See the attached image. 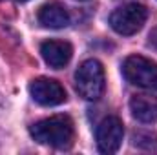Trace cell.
Returning <instances> with one entry per match:
<instances>
[{
  "instance_id": "cell-10",
  "label": "cell",
  "mask_w": 157,
  "mask_h": 155,
  "mask_svg": "<svg viewBox=\"0 0 157 155\" xmlns=\"http://www.w3.org/2000/svg\"><path fill=\"white\" fill-rule=\"evenodd\" d=\"M135 146H141L144 150H157V135L150 133V131H139L133 135Z\"/></svg>"
},
{
  "instance_id": "cell-12",
  "label": "cell",
  "mask_w": 157,
  "mask_h": 155,
  "mask_svg": "<svg viewBox=\"0 0 157 155\" xmlns=\"http://www.w3.org/2000/svg\"><path fill=\"white\" fill-rule=\"evenodd\" d=\"M18 2H28V0H18Z\"/></svg>"
},
{
  "instance_id": "cell-4",
  "label": "cell",
  "mask_w": 157,
  "mask_h": 155,
  "mask_svg": "<svg viewBox=\"0 0 157 155\" xmlns=\"http://www.w3.org/2000/svg\"><path fill=\"white\" fill-rule=\"evenodd\" d=\"M148 18V11L143 4H126L122 7H117L110 15V26L119 35H133L137 33Z\"/></svg>"
},
{
  "instance_id": "cell-11",
  "label": "cell",
  "mask_w": 157,
  "mask_h": 155,
  "mask_svg": "<svg viewBox=\"0 0 157 155\" xmlns=\"http://www.w3.org/2000/svg\"><path fill=\"white\" fill-rule=\"evenodd\" d=\"M150 44H152V47L157 49V28L152 29V33H150Z\"/></svg>"
},
{
  "instance_id": "cell-9",
  "label": "cell",
  "mask_w": 157,
  "mask_h": 155,
  "mask_svg": "<svg viewBox=\"0 0 157 155\" xmlns=\"http://www.w3.org/2000/svg\"><path fill=\"white\" fill-rule=\"evenodd\" d=\"M130 112L139 122H155L157 120V97L154 95H133L130 99Z\"/></svg>"
},
{
  "instance_id": "cell-8",
  "label": "cell",
  "mask_w": 157,
  "mask_h": 155,
  "mask_svg": "<svg viewBox=\"0 0 157 155\" xmlns=\"http://www.w3.org/2000/svg\"><path fill=\"white\" fill-rule=\"evenodd\" d=\"M39 22L49 29H62L70 24V13L62 4L49 2L39 9Z\"/></svg>"
},
{
  "instance_id": "cell-7",
  "label": "cell",
  "mask_w": 157,
  "mask_h": 155,
  "mask_svg": "<svg viewBox=\"0 0 157 155\" xmlns=\"http://www.w3.org/2000/svg\"><path fill=\"white\" fill-rule=\"evenodd\" d=\"M40 55L49 68L60 70L71 60L73 47L70 42H64V40H46L40 46Z\"/></svg>"
},
{
  "instance_id": "cell-3",
  "label": "cell",
  "mask_w": 157,
  "mask_h": 155,
  "mask_svg": "<svg viewBox=\"0 0 157 155\" xmlns=\"http://www.w3.org/2000/svg\"><path fill=\"white\" fill-rule=\"evenodd\" d=\"M122 73L130 84L157 91V64L154 60L141 55H130L122 62Z\"/></svg>"
},
{
  "instance_id": "cell-2",
  "label": "cell",
  "mask_w": 157,
  "mask_h": 155,
  "mask_svg": "<svg viewBox=\"0 0 157 155\" xmlns=\"http://www.w3.org/2000/svg\"><path fill=\"white\" fill-rule=\"evenodd\" d=\"M75 88L84 100H97L104 91V68L99 60L88 59L75 73Z\"/></svg>"
},
{
  "instance_id": "cell-6",
  "label": "cell",
  "mask_w": 157,
  "mask_h": 155,
  "mask_svg": "<svg viewBox=\"0 0 157 155\" xmlns=\"http://www.w3.org/2000/svg\"><path fill=\"white\" fill-rule=\"evenodd\" d=\"M29 95L33 97L35 102H39L40 106H59V104L66 102L64 88L57 80L46 78V77L35 78L29 84Z\"/></svg>"
},
{
  "instance_id": "cell-5",
  "label": "cell",
  "mask_w": 157,
  "mask_h": 155,
  "mask_svg": "<svg viewBox=\"0 0 157 155\" xmlns=\"http://www.w3.org/2000/svg\"><path fill=\"white\" fill-rule=\"evenodd\" d=\"M122 137H124V126L119 117L102 119L95 131V139L101 153H115L122 144Z\"/></svg>"
},
{
  "instance_id": "cell-1",
  "label": "cell",
  "mask_w": 157,
  "mask_h": 155,
  "mask_svg": "<svg viewBox=\"0 0 157 155\" xmlns=\"http://www.w3.org/2000/svg\"><path fill=\"white\" fill-rule=\"evenodd\" d=\"M31 137L44 146H51L57 150H66L73 144L75 128L73 120L68 115H53L35 122L29 128Z\"/></svg>"
}]
</instances>
